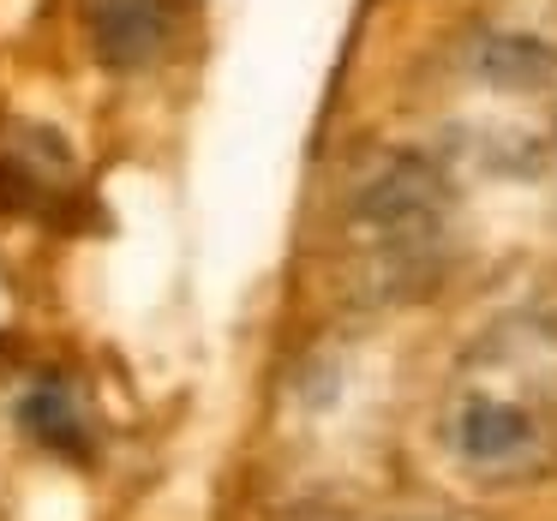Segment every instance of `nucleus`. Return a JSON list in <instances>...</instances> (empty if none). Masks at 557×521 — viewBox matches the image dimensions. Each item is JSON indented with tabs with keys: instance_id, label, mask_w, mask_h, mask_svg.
<instances>
[{
	"instance_id": "nucleus-1",
	"label": "nucleus",
	"mask_w": 557,
	"mask_h": 521,
	"mask_svg": "<svg viewBox=\"0 0 557 521\" xmlns=\"http://www.w3.org/2000/svg\"><path fill=\"white\" fill-rule=\"evenodd\" d=\"M437 437L492 492L545 480L557 468V318L516 312L480 330L449 372Z\"/></svg>"
},
{
	"instance_id": "nucleus-2",
	"label": "nucleus",
	"mask_w": 557,
	"mask_h": 521,
	"mask_svg": "<svg viewBox=\"0 0 557 521\" xmlns=\"http://www.w3.org/2000/svg\"><path fill=\"white\" fill-rule=\"evenodd\" d=\"M456 204L425 157L401 150L366 169L348 193V258L366 300H420L449 264Z\"/></svg>"
},
{
	"instance_id": "nucleus-3",
	"label": "nucleus",
	"mask_w": 557,
	"mask_h": 521,
	"mask_svg": "<svg viewBox=\"0 0 557 521\" xmlns=\"http://www.w3.org/2000/svg\"><path fill=\"white\" fill-rule=\"evenodd\" d=\"M78 204H85V174H78L73 145L37 121L0 126V210L61 228Z\"/></svg>"
},
{
	"instance_id": "nucleus-4",
	"label": "nucleus",
	"mask_w": 557,
	"mask_h": 521,
	"mask_svg": "<svg viewBox=\"0 0 557 521\" xmlns=\"http://www.w3.org/2000/svg\"><path fill=\"white\" fill-rule=\"evenodd\" d=\"M193 0H78L85 37L109 73H145L174 49Z\"/></svg>"
},
{
	"instance_id": "nucleus-5",
	"label": "nucleus",
	"mask_w": 557,
	"mask_h": 521,
	"mask_svg": "<svg viewBox=\"0 0 557 521\" xmlns=\"http://www.w3.org/2000/svg\"><path fill=\"white\" fill-rule=\"evenodd\" d=\"M18 425H25L30 444L54 449V456H73V461H85L90 444H97L90 408H85L73 377H37V384H25V396H18Z\"/></svg>"
},
{
	"instance_id": "nucleus-6",
	"label": "nucleus",
	"mask_w": 557,
	"mask_h": 521,
	"mask_svg": "<svg viewBox=\"0 0 557 521\" xmlns=\"http://www.w3.org/2000/svg\"><path fill=\"white\" fill-rule=\"evenodd\" d=\"M389 521H449V516H389Z\"/></svg>"
}]
</instances>
